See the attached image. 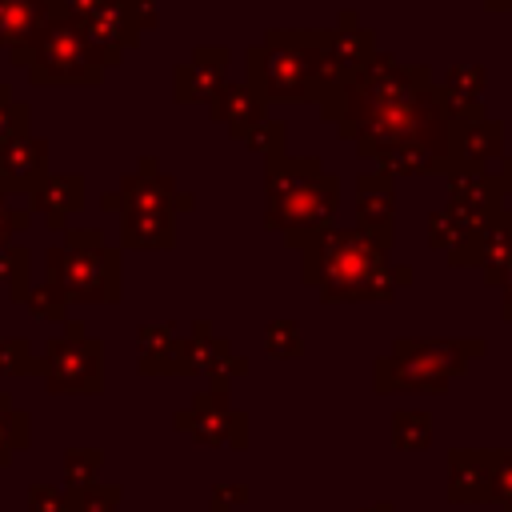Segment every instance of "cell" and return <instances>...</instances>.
<instances>
[{"label": "cell", "instance_id": "52a82bcc", "mask_svg": "<svg viewBox=\"0 0 512 512\" xmlns=\"http://www.w3.org/2000/svg\"><path fill=\"white\" fill-rule=\"evenodd\" d=\"M504 284H508V296H512V264H508V280Z\"/></svg>", "mask_w": 512, "mask_h": 512}, {"label": "cell", "instance_id": "6da1fadb", "mask_svg": "<svg viewBox=\"0 0 512 512\" xmlns=\"http://www.w3.org/2000/svg\"><path fill=\"white\" fill-rule=\"evenodd\" d=\"M308 280H320L324 296H388L380 244L352 232H336L308 248Z\"/></svg>", "mask_w": 512, "mask_h": 512}, {"label": "cell", "instance_id": "7a4b0ae2", "mask_svg": "<svg viewBox=\"0 0 512 512\" xmlns=\"http://www.w3.org/2000/svg\"><path fill=\"white\" fill-rule=\"evenodd\" d=\"M468 344H396V356L380 364V388H440L452 372H460Z\"/></svg>", "mask_w": 512, "mask_h": 512}, {"label": "cell", "instance_id": "5b68a950", "mask_svg": "<svg viewBox=\"0 0 512 512\" xmlns=\"http://www.w3.org/2000/svg\"><path fill=\"white\" fill-rule=\"evenodd\" d=\"M268 352H272V356H296V352H300L296 332H292L288 324H272V328H268Z\"/></svg>", "mask_w": 512, "mask_h": 512}, {"label": "cell", "instance_id": "3957f363", "mask_svg": "<svg viewBox=\"0 0 512 512\" xmlns=\"http://www.w3.org/2000/svg\"><path fill=\"white\" fill-rule=\"evenodd\" d=\"M428 436H432V428H428L424 412H396L392 416V440L400 448H424Z\"/></svg>", "mask_w": 512, "mask_h": 512}, {"label": "cell", "instance_id": "277c9868", "mask_svg": "<svg viewBox=\"0 0 512 512\" xmlns=\"http://www.w3.org/2000/svg\"><path fill=\"white\" fill-rule=\"evenodd\" d=\"M488 480H492V472H484V468H480V472H464V464L456 460L452 496H456V500H476V496H488V492H492V484H488Z\"/></svg>", "mask_w": 512, "mask_h": 512}, {"label": "cell", "instance_id": "8992f818", "mask_svg": "<svg viewBox=\"0 0 512 512\" xmlns=\"http://www.w3.org/2000/svg\"><path fill=\"white\" fill-rule=\"evenodd\" d=\"M492 492H500L512 504V460H500V468L492 472Z\"/></svg>", "mask_w": 512, "mask_h": 512}]
</instances>
